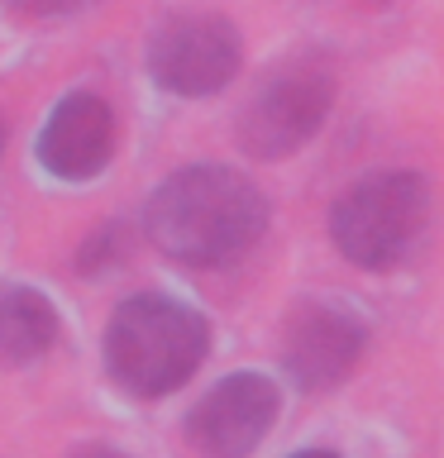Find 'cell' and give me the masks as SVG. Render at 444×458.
Listing matches in <instances>:
<instances>
[{
  "label": "cell",
  "instance_id": "cell-1",
  "mask_svg": "<svg viewBox=\"0 0 444 458\" xmlns=\"http://www.w3.org/2000/svg\"><path fill=\"white\" fill-rule=\"evenodd\" d=\"M268 200L235 167H182L143 206V234L186 267H229L263 239Z\"/></svg>",
  "mask_w": 444,
  "mask_h": 458
},
{
  "label": "cell",
  "instance_id": "cell-2",
  "mask_svg": "<svg viewBox=\"0 0 444 458\" xmlns=\"http://www.w3.org/2000/svg\"><path fill=\"white\" fill-rule=\"evenodd\" d=\"M210 353V325L177 296H129L106 325V368L134 396H167Z\"/></svg>",
  "mask_w": 444,
  "mask_h": 458
},
{
  "label": "cell",
  "instance_id": "cell-3",
  "mask_svg": "<svg viewBox=\"0 0 444 458\" xmlns=\"http://www.w3.org/2000/svg\"><path fill=\"white\" fill-rule=\"evenodd\" d=\"M430 229V186L415 172H372L329 210V239L354 267L392 272Z\"/></svg>",
  "mask_w": 444,
  "mask_h": 458
},
{
  "label": "cell",
  "instance_id": "cell-4",
  "mask_svg": "<svg viewBox=\"0 0 444 458\" xmlns=\"http://www.w3.org/2000/svg\"><path fill=\"white\" fill-rule=\"evenodd\" d=\"M335 106V77L329 67L296 57L278 67L272 77L253 91L239 120V143L253 157H292L301 143L320 134L325 114Z\"/></svg>",
  "mask_w": 444,
  "mask_h": 458
},
{
  "label": "cell",
  "instance_id": "cell-5",
  "mask_svg": "<svg viewBox=\"0 0 444 458\" xmlns=\"http://www.w3.org/2000/svg\"><path fill=\"white\" fill-rule=\"evenodd\" d=\"M243 57L239 29L220 14H172L149 38V72L172 96H215Z\"/></svg>",
  "mask_w": 444,
  "mask_h": 458
},
{
  "label": "cell",
  "instance_id": "cell-6",
  "mask_svg": "<svg viewBox=\"0 0 444 458\" xmlns=\"http://www.w3.org/2000/svg\"><path fill=\"white\" fill-rule=\"evenodd\" d=\"M282 392L263 372H229L186 415V439L201 458H249L278 420Z\"/></svg>",
  "mask_w": 444,
  "mask_h": 458
},
{
  "label": "cell",
  "instance_id": "cell-7",
  "mask_svg": "<svg viewBox=\"0 0 444 458\" xmlns=\"http://www.w3.org/2000/svg\"><path fill=\"white\" fill-rule=\"evenodd\" d=\"M368 349V325L344 301H301L282 329V368L301 392H329Z\"/></svg>",
  "mask_w": 444,
  "mask_h": 458
},
{
  "label": "cell",
  "instance_id": "cell-8",
  "mask_svg": "<svg viewBox=\"0 0 444 458\" xmlns=\"http://www.w3.org/2000/svg\"><path fill=\"white\" fill-rule=\"evenodd\" d=\"M115 153V110L91 91H72L38 129V163L57 182H91Z\"/></svg>",
  "mask_w": 444,
  "mask_h": 458
},
{
  "label": "cell",
  "instance_id": "cell-9",
  "mask_svg": "<svg viewBox=\"0 0 444 458\" xmlns=\"http://www.w3.org/2000/svg\"><path fill=\"white\" fill-rule=\"evenodd\" d=\"M63 335L53 301L38 286L0 282V368H24L43 358Z\"/></svg>",
  "mask_w": 444,
  "mask_h": 458
},
{
  "label": "cell",
  "instance_id": "cell-10",
  "mask_svg": "<svg viewBox=\"0 0 444 458\" xmlns=\"http://www.w3.org/2000/svg\"><path fill=\"white\" fill-rule=\"evenodd\" d=\"M124 249H129V234H124V225H106V229H96L91 239L81 243V272H106V267H115L124 258Z\"/></svg>",
  "mask_w": 444,
  "mask_h": 458
},
{
  "label": "cell",
  "instance_id": "cell-11",
  "mask_svg": "<svg viewBox=\"0 0 444 458\" xmlns=\"http://www.w3.org/2000/svg\"><path fill=\"white\" fill-rule=\"evenodd\" d=\"M14 10H24V14H72V10H81V5H91V0H10Z\"/></svg>",
  "mask_w": 444,
  "mask_h": 458
},
{
  "label": "cell",
  "instance_id": "cell-12",
  "mask_svg": "<svg viewBox=\"0 0 444 458\" xmlns=\"http://www.w3.org/2000/svg\"><path fill=\"white\" fill-rule=\"evenodd\" d=\"M72 458H134V454H124V449H115V444H81Z\"/></svg>",
  "mask_w": 444,
  "mask_h": 458
},
{
  "label": "cell",
  "instance_id": "cell-13",
  "mask_svg": "<svg viewBox=\"0 0 444 458\" xmlns=\"http://www.w3.org/2000/svg\"><path fill=\"white\" fill-rule=\"evenodd\" d=\"M292 458H339V454H329V449H306V454H292Z\"/></svg>",
  "mask_w": 444,
  "mask_h": 458
},
{
  "label": "cell",
  "instance_id": "cell-14",
  "mask_svg": "<svg viewBox=\"0 0 444 458\" xmlns=\"http://www.w3.org/2000/svg\"><path fill=\"white\" fill-rule=\"evenodd\" d=\"M0 148H5V129H0Z\"/></svg>",
  "mask_w": 444,
  "mask_h": 458
},
{
  "label": "cell",
  "instance_id": "cell-15",
  "mask_svg": "<svg viewBox=\"0 0 444 458\" xmlns=\"http://www.w3.org/2000/svg\"><path fill=\"white\" fill-rule=\"evenodd\" d=\"M378 5H382V0H378Z\"/></svg>",
  "mask_w": 444,
  "mask_h": 458
}]
</instances>
